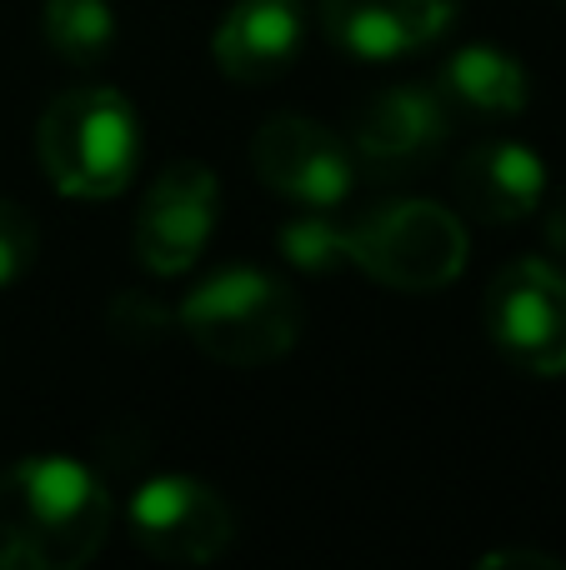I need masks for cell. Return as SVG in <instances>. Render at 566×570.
Instances as JSON below:
<instances>
[{"instance_id":"277c9868","label":"cell","mask_w":566,"mask_h":570,"mask_svg":"<svg viewBox=\"0 0 566 570\" xmlns=\"http://www.w3.org/2000/svg\"><path fill=\"white\" fill-rule=\"evenodd\" d=\"M347 266L391 291H441L467 271V226L437 200H391L347 226Z\"/></svg>"},{"instance_id":"2e32d148","label":"cell","mask_w":566,"mask_h":570,"mask_svg":"<svg viewBox=\"0 0 566 570\" xmlns=\"http://www.w3.org/2000/svg\"><path fill=\"white\" fill-rule=\"evenodd\" d=\"M40 250V230L36 216L16 200H0V291H10L30 266H36Z\"/></svg>"},{"instance_id":"8992f818","label":"cell","mask_w":566,"mask_h":570,"mask_svg":"<svg viewBox=\"0 0 566 570\" xmlns=\"http://www.w3.org/2000/svg\"><path fill=\"white\" fill-rule=\"evenodd\" d=\"M126 531L156 561L211 566L236 541V515L216 485L196 475H156L126 505Z\"/></svg>"},{"instance_id":"4fadbf2b","label":"cell","mask_w":566,"mask_h":570,"mask_svg":"<svg viewBox=\"0 0 566 570\" xmlns=\"http://www.w3.org/2000/svg\"><path fill=\"white\" fill-rule=\"evenodd\" d=\"M437 90L447 106L477 110V116H517L531 96L527 66L501 46H461L457 56L441 66Z\"/></svg>"},{"instance_id":"ba28073f","label":"cell","mask_w":566,"mask_h":570,"mask_svg":"<svg viewBox=\"0 0 566 570\" xmlns=\"http://www.w3.org/2000/svg\"><path fill=\"white\" fill-rule=\"evenodd\" d=\"M216 206L221 186L206 166H191V160L170 166L136 210V226H130L136 261L150 276H186L206 256V240L216 230Z\"/></svg>"},{"instance_id":"7c38bea8","label":"cell","mask_w":566,"mask_h":570,"mask_svg":"<svg viewBox=\"0 0 566 570\" xmlns=\"http://www.w3.org/2000/svg\"><path fill=\"white\" fill-rule=\"evenodd\" d=\"M461 210H471L487 226H511L527 220L547 196V166L537 150L517 146V140H487L477 146L451 176Z\"/></svg>"},{"instance_id":"5b68a950","label":"cell","mask_w":566,"mask_h":570,"mask_svg":"<svg viewBox=\"0 0 566 570\" xmlns=\"http://www.w3.org/2000/svg\"><path fill=\"white\" fill-rule=\"evenodd\" d=\"M487 335L507 365L527 375H566V271L552 261H511L487 285Z\"/></svg>"},{"instance_id":"5bb4252c","label":"cell","mask_w":566,"mask_h":570,"mask_svg":"<svg viewBox=\"0 0 566 570\" xmlns=\"http://www.w3.org/2000/svg\"><path fill=\"white\" fill-rule=\"evenodd\" d=\"M40 36L66 66H96L116 46V16L106 0H46Z\"/></svg>"},{"instance_id":"ac0fdd59","label":"cell","mask_w":566,"mask_h":570,"mask_svg":"<svg viewBox=\"0 0 566 570\" xmlns=\"http://www.w3.org/2000/svg\"><path fill=\"white\" fill-rule=\"evenodd\" d=\"M547 240H552L557 250H566V200L547 216Z\"/></svg>"},{"instance_id":"8fae6325","label":"cell","mask_w":566,"mask_h":570,"mask_svg":"<svg viewBox=\"0 0 566 570\" xmlns=\"http://www.w3.org/2000/svg\"><path fill=\"white\" fill-rule=\"evenodd\" d=\"M331 46L357 60H397L451 30V0H321Z\"/></svg>"},{"instance_id":"7a4b0ae2","label":"cell","mask_w":566,"mask_h":570,"mask_svg":"<svg viewBox=\"0 0 566 570\" xmlns=\"http://www.w3.org/2000/svg\"><path fill=\"white\" fill-rule=\"evenodd\" d=\"M36 156L50 186L70 200H110L130 186L140 156L136 110L110 86L66 90L36 126Z\"/></svg>"},{"instance_id":"d6986e66","label":"cell","mask_w":566,"mask_h":570,"mask_svg":"<svg viewBox=\"0 0 566 570\" xmlns=\"http://www.w3.org/2000/svg\"><path fill=\"white\" fill-rule=\"evenodd\" d=\"M562 6H566V0H562Z\"/></svg>"},{"instance_id":"52a82bcc","label":"cell","mask_w":566,"mask_h":570,"mask_svg":"<svg viewBox=\"0 0 566 570\" xmlns=\"http://www.w3.org/2000/svg\"><path fill=\"white\" fill-rule=\"evenodd\" d=\"M251 166L301 210H336L357 186V156L306 116H271L251 140Z\"/></svg>"},{"instance_id":"3957f363","label":"cell","mask_w":566,"mask_h":570,"mask_svg":"<svg viewBox=\"0 0 566 570\" xmlns=\"http://www.w3.org/2000/svg\"><path fill=\"white\" fill-rule=\"evenodd\" d=\"M180 331L221 365H271L296 345L301 301L256 266H226L180 301Z\"/></svg>"},{"instance_id":"9a60e30c","label":"cell","mask_w":566,"mask_h":570,"mask_svg":"<svg viewBox=\"0 0 566 570\" xmlns=\"http://www.w3.org/2000/svg\"><path fill=\"white\" fill-rule=\"evenodd\" d=\"M281 250L296 271L326 276V271L347 266V226H336L331 210H301L296 220L281 226Z\"/></svg>"},{"instance_id":"6da1fadb","label":"cell","mask_w":566,"mask_h":570,"mask_svg":"<svg viewBox=\"0 0 566 570\" xmlns=\"http://www.w3.org/2000/svg\"><path fill=\"white\" fill-rule=\"evenodd\" d=\"M110 491L66 455H30L0 471V570H76L110 535Z\"/></svg>"},{"instance_id":"9c48e42d","label":"cell","mask_w":566,"mask_h":570,"mask_svg":"<svg viewBox=\"0 0 566 570\" xmlns=\"http://www.w3.org/2000/svg\"><path fill=\"white\" fill-rule=\"evenodd\" d=\"M451 136V106L431 86H387L351 120V156L371 176H417Z\"/></svg>"},{"instance_id":"e0dca14e","label":"cell","mask_w":566,"mask_h":570,"mask_svg":"<svg viewBox=\"0 0 566 570\" xmlns=\"http://www.w3.org/2000/svg\"><path fill=\"white\" fill-rule=\"evenodd\" d=\"M521 561H527V566H547V570L562 566L557 556H541V551H497V556H487L481 566H521Z\"/></svg>"},{"instance_id":"30bf717a","label":"cell","mask_w":566,"mask_h":570,"mask_svg":"<svg viewBox=\"0 0 566 570\" xmlns=\"http://www.w3.org/2000/svg\"><path fill=\"white\" fill-rule=\"evenodd\" d=\"M306 46L301 0H236L211 30V60L236 86H266L286 76Z\"/></svg>"}]
</instances>
